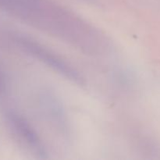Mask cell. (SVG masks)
I'll use <instances>...</instances> for the list:
<instances>
[{"label": "cell", "instance_id": "6da1fadb", "mask_svg": "<svg viewBox=\"0 0 160 160\" xmlns=\"http://www.w3.org/2000/svg\"><path fill=\"white\" fill-rule=\"evenodd\" d=\"M17 42L23 50L35 59H39V61L45 63L53 70L68 78L69 80L76 83H81L82 78L75 69L67 64L63 59L51 52L47 48H44L42 45L27 38H19Z\"/></svg>", "mask_w": 160, "mask_h": 160}, {"label": "cell", "instance_id": "7a4b0ae2", "mask_svg": "<svg viewBox=\"0 0 160 160\" xmlns=\"http://www.w3.org/2000/svg\"><path fill=\"white\" fill-rule=\"evenodd\" d=\"M8 119L12 128L15 130L17 134L27 144L39 155L45 154V148L42 145V141L38 135L36 134L35 131L31 128L28 121L23 119L21 116L10 112L8 115Z\"/></svg>", "mask_w": 160, "mask_h": 160}, {"label": "cell", "instance_id": "3957f363", "mask_svg": "<svg viewBox=\"0 0 160 160\" xmlns=\"http://www.w3.org/2000/svg\"><path fill=\"white\" fill-rule=\"evenodd\" d=\"M5 88V81L4 78L2 76L1 73H0V92H3Z\"/></svg>", "mask_w": 160, "mask_h": 160}]
</instances>
